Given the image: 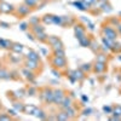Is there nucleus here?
<instances>
[{
    "label": "nucleus",
    "mask_w": 121,
    "mask_h": 121,
    "mask_svg": "<svg viewBox=\"0 0 121 121\" xmlns=\"http://www.w3.org/2000/svg\"><path fill=\"white\" fill-rule=\"evenodd\" d=\"M119 30H120V32H121V24L119 26Z\"/></svg>",
    "instance_id": "obj_8"
},
{
    "label": "nucleus",
    "mask_w": 121,
    "mask_h": 121,
    "mask_svg": "<svg viewBox=\"0 0 121 121\" xmlns=\"http://www.w3.org/2000/svg\"><path fill=\"white\" fill-rule=\"evenodd\" d=\"M24 3H26V5H27V6L32 7V6H34V5H35L38 1H36V0H26Z\"/></svg>",
    "instance_id": "obj_5"
},
{
    "label": "nucleus",
    "mask_w": 121,
    "mask_h": 121,
    "mask_svg": "<svg viewBox=\"0 0 121 121\" xmlns=\"http://www.w3.org/2000/svg\"><path fill=\"white\" fill-rule=\"evenodd\" d=\"M104 32H105V34H107L108 38H110V39H114V38H115V33H114L113 29L107 28V29H104Z\"/></svg>",
    "instance_id": "obj_3"
},
{
    "label": "nucleus",
    "mask_w": 121,
    "mask_h": 121,
    "mask_svg": "<svg viewBox=\"0 0 121 121\" xmlns=\"http://www.w3.org/2000/svg\"><path fill=\"white\" fill-rule=\"evenodd\" d=\"M29 11H30L29 6H27V5H22V6H19V9H18V12L21 15H27Z\"/></svg>",
    "instance_id": "obj_2"
},
{
    "label": "nucleus",
    "mask_w": 121,
    "mask_h": 121,
    "mask_svg": "<svg viewBox=\"0 0 121 121\" xmlns=\"http://www.w3.org/2000/svg\"><path fill=\"white\" fill-rule=\"evenodd\" d=\"M27 26H28L27 23H22L21 26H19V28H21L22 30H27Z\"/></svg>",
    "instance_id": "obj_6"
},
{
    "label": "nucleus",
    "mask_w": 121,
    "mask_h": 121,
    "mask_svg": "<svg viewBox=\"0 0 121 121\" xmlns=\"http://www.w3.org/2000/svg\"><path fill=\"white\" fill-rule=\"evenodd\" d=\"M12 50L13 51H16V52H22V50H23V46L21 45V44H15L13 46H12Z\"/></svg>",
    "instance_id": "obj_4"
},
{
    "label": "nucleus",
    "mask_w": 121,
    "mask_h": 121,
    "mask_svg": "<svg viewBox=\"0 0 121 121\" xmlns=\"http://www.w3.org/2000/svg\"><path fill=\"white\" fill-rule=\"evenodd\" d=\"M0 24H1V26H4V28H7V27H9V24H7V23H4V22H1Z\"/></svg>",
    "instance_id": "obj_7"
},
{
    "label": "nucleus",
    "mask_w": 121,
    "mask_h": 121,
    "mask_svg": "<svg viewBox=\"0 0 121 121\" xmlns=\"http://www.w3.org/2000/svg\"><path fill=\"white\" fill-rule=\"evenodd\" d=\"M12 10H13L12 5H10V4H6V3H1V4H0V11H1V12L9 13V12H11Z\"/></svg>",
    "instance_id": "obj_1"
}]
</instances>
